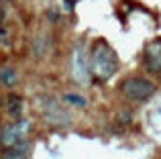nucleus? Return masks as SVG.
I'll list each match as a JSON object with an SVG mask.
<instances>
[{
	"mask_svg": "<svg viewBox=\"0 0 161 159\" xmlns=\"http://www.w3.org/2000/svg\"><path fill=\"white\" fill-rule=\"evenodd\" d=\"M118 69V57L116 51L106 43L104 39L96 41L90 53V74L98 82H106L116 74Z\"/></svg>",
	"mask_w": 161,
	"mask_h": 159,
	"instance_id": "nucleus-1",
	"label": "nucleus"
},
{
	"mask_svg": "<svg viewBox=\"0 0 161 159\" xmlns=\"http://www.w3.org/2000/svg\"><path fill=\"white\" fill-rule=\"evenodd\" d=\"M118 90L129 102H147L155 94V84L143 76H130L122 80Z\"/></svg>",
	"mask_w": 161,
	"mask_h": 159,
	"instance_id": "nucleus-2",
	"label": "nucleus"
},
{
	"mask_svg": "<svg viewBox=\"0 0 161 159\" xmlns=\"http://www.w3.org/2000/svg\"><path fill=\"white\" fill-rule=\"evenodd\" d=\"M23 141H27V120H8L0 127V149L6 151L16 145H20Z\"/></svg>",
	"mask_w": 161,
	"mask_h": 159,
	"instance_id": "nucleus-3",
	"label": "nucleus"
},
{
	"mask_svg": "<svg viewBox=\"0 0 161 159\" xmlns=\"http://www.w3.org/2000/svg\"><path fill=\"white\" fill-rule=\"evenodd\" d=\"M39 110H41V116L55 129H63V127L69 124V114H67L65 108L55 98L43 96V98L39 100Z\"/></svg>",
	"mask_w": 161,
	"mask_h": 159,
	"instance_id": "nucleus-4",
	"label": "nucleus"
},
{
	"mask_svg": "<svg viewBox=\"0 0 161 159\" xmlns=\"http://www.w3.org/2000/svg\"><path fill=\"white\" fill-rule=\"evenodd\" d=\"M143 65L149 74H161V39H153L147 43L143 51Z\"/></svg>",
	"mask_w": 161,
	"mask_h": 159,
	"instance_id": "nucleus-5",
	"label": "nucleus"
},
{
	"mask_svg": "<svg viewBox=\"0 0 161 159\" xmlns=\"http://www.w3.org/2000/svg\"><path fill=\"white\" fill-rule=\"evenodd\" d=\"M74 76L80 84H88V80L92 76L90 74V61L86 59V53H84L82 47H78L74 53Z\"/></svg>",
	"mask_w": 161,
	"mask_h": 159,
	"instance_id": "nucleus-6",
	"label": "nucleus"
},
{
	"mask_svg": "<svg viewBox=\"0 0 161 159\" xmlns=\"http://www.w3.org/2000/svg\"><path fill=\"white\" fill-rule=\"evenodd\" d=\"M23 106H25L23 96L14 94V92H10V94L4 98V110H6V116H8L10 120L23 118Z\"/></svg>",
	"mask_w": 161,
	"mask_h": 159,
	"instance_id": "nucleus-7",
	"label": "nucleus"
},
{
	"mask_svg": "<svg viewBox=\"0 0 161 159\" xmlns=\"http://www.w3.org/2000/svg\"><path fill=\"white\" fill-rule=\"evenodd\" d=\"M19 72L12 65H2L0 68V88H14L19 86Z\"/></svg>",
	"mask_w": 161,
	"mask_h": 159,
	"instance_id": "nucleus-8",
	"label": "nucleus"
},
{
	"mask_svg": "<svg viewBox=\"0 0 161 159\" xmlns=\"http://www.w3.org/2000/svg\"><path fill=\"white\" fill-rule=\"evenodd\" d=\"M0 159H31V149H29V143L23 141L20 145L12 149H6V151L0 153Z\"/></svg>",
	"mask_w": 161,
	"mask_h": 159,
	"instance_id": "nucleus-9",
	"label": "nucleus"
},
{
	"mask_svg": "<svg viewBox=\"0 0 161 159\" xmlns=\"http://www.w3.org/2000/svg\"><path fill=\"white\" fill-rule=\"evenodd\" d=\"M63 102L69 104V106H78V108H84L88 104V100L84 98V96L80 94H74V92H67V94H63Z\"/></svg>",
	"mask_w": 161,
	"mask_h": 159,
	"instance_id": "nucleus-10",
	"label": "nucleus"
},
{
	"mask_svg": "<svg viewBox=\"0 0 161 159\" xmlns=\"http://www.w3.org/2000/svg\"><path fill=\"white\" fill-rule=\"evenodd\" d=\"M74 4H75V0H63V6H65L67 10H71V8H74Z\"/></svg>",
	"mask_w": 161,
	"mask_h": 159,
	"instance_id": "nucleus-11",
	"label": "nucleus"
},
{
	"mask_svg": "<svg viewBox=\"0 0 161 159\" xmlns=\"http://www.w3.org/2000/svg\"><path fill=\"white\" fill-rule=\"evenodd\" d=\"M0 2H10V0H0Z\"/></svg>",
	"mask_w": 161,
	"mask_h": 159,
	"instance_id": "nucleus-12",
	"label": "nucleus"
}]
</instances>
